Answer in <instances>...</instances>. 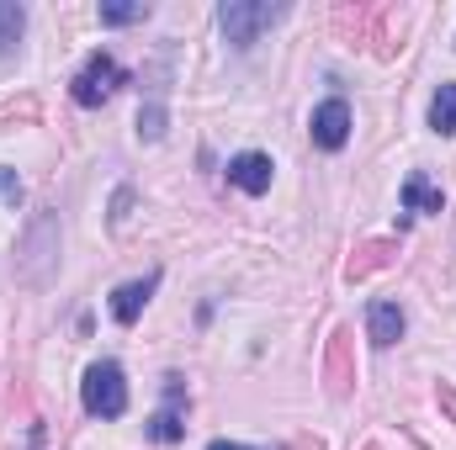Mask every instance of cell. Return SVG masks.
<instances>
[{
  "mask_svg": "<svg viewBox=\"0 0 456 450\" xmlns=\"http://www.w3.org/2000/svg\"><path fill=\"white\" fill-rule=\"evenodd\" d=\"M80 403L91 419H122L127 414V376L117 360H96L80 382Z\"/></svg>",
  "mask_w": 456,
  "mask_h": 450,
  "instance_id": "2",
  "label": "cell"
},
{
  "mask_svg": "<svg viewBox=\"0 0 456 450\" xmlns=\"http://www.w3.org/2000/svg\"><path fill=\"white\" fill-rule=\"evenodd\" d=\"M21 32H27V11H21L16 0H0V59H11V53H16Z\"/></svg>",
  "mask_w": 456,
  "mask_h": 450,
  "instance_id": "10",
  "label": "cell"
},
{
  "mask_svg": "<svg viewBox=\"0 0 456 450\" xmlns=\"http://www.w3.org/2000/svg\"><path fill=\"white\" fill-rule=\"evenodd\" d=\"M430 127H436L441 138H456V85H441V91L430 96Z\"/></svg>",
  "mask_w": 456,
  "mask_h": 450,
  "instance_id": "11",
  "label": "cell"
},
{
  "mask_svg": "<svg viewBox=\"0 0 456 450\" xmlns=\"http://www.w3.org/2000/svg\"><path fill=\"white\" fill-rule=\"evenodd\" d=\"M143 16H149V0H112V5H102V27H133Z\"/></svg>",
  "mask_w": 456,
  "mask_h": 450,
  "instance_id": "12",
  "label": "cell"
},
{
  "mask_svg": "<svg viewBox=\"0 0 456 450\" xmlns=\"http://www.w3.org/2000/svg\"><path fill=\"white\" fill-rule=\"evenodd\" d=\"M208 450H249V446H233V440H213Z\"/></svg>",
  "mask_w": 456,
  "mask_h": 450,
  "instance_id": "15",
  "label": "cell"
},
{
  "mask_svg": "<svg viewBox=\"0 0 456 450\" xmlns=\"http://www.w3.org/2000/svg\"><path fill=\"white\" fill-rule=\"evenodd\" d=\"M186 435V424H181V376H165V408L149 419V440L154 446H175Z\"/></svg>",
  "mask_w": 456,
  "mask_h": 450,
  "instance_id": "6",
  "label": "cell"
},
{
  "mask_svg": "<svg viewBox=\"0 0 456 450\" xmlns=\"http://www.w3.org/2000/svg\"><path fill=\"white\" fill-rule=\"evenodd\" d=\"M446 207V197H441V186H430L419 170L403 181V213H441Z\"/></svg>",
  "mask_w": 456,
  "mask_h": 450,
  "instance_id": "9",
  "label": "cell"
},
{
  "mask_svg": "<svg viewBox=\"0 0 456 450\" xmlns=\"http://www.w3.org/2000/svg\"><path fill=\"white\" fill-rule=\"evenodd\" d=\"M271 175H276V165H271V154H233L228 159V186H239L244 197H265L271 191Z\"/></svg>",
  "mask_w": 456,
  "mask_h": 450,
  "instance_id": "5",
  "label": "cell"
},
{
  "mask_svg": "<svg viewBox=\"0 0 456 450\" xmlns=\"http://www.w3.org/2000/svg\"><path fill=\"white\" fill-rule=\"evenodd\" d=\"M0 202H5V207H16V202H21V175H16V170H5V165H0Z\"/></svg>",
  "mask_w": 456,
  "mask_h": 450,
  "instance_id": "14",
  "label": "cell"
},
{
  "mask_svg": "<svg viewBox=\"0 0 456 450\" xmlns=\"http://www.w3.org/2000/svg\"><path fill=\"white\" fill-rule=\"evenodd\" d=\"M159 133H165V107H149V112H138V138H149V143H154Z\"/></svg>",
  "mask_w": 456,
  "mask_h": 450,
  "instance_id": "13",
  "label": "cell"
},
{
  "mask_svg": "<svg viewBox=\"0 0 456 450\" xmlns=\"http://www.w3.org/2000/svg\"><path fill=\"white\" fill-rule=\"evenodd\" d=\"M287 16V5H265V0H224L218 5V27H224V37H228V48H255L276 21Z\"/></svg>",
  "mask_w": 456,
  "mask_h": 450,
  "instance_id": "1",
  "label": "cell"
},
{
  "mask_svg": "<svg viewBox=\"0 0 456 450\" xmlns=\"http://www.w3.org/2000/svg\"><path fill=\"white\" fill-rule=\"evenodd\" d=\"M350 127H355V117H350V101H345V96L319 101L314 117H308V138H314L324 154H340L345 143H350Z\"/></svg>",
  "mask_w": 456,
  "mask_h": 450,
  "instance_id": "4",
  "label": "cell"
},
{
  "mask_svg": "<svg viewBox=\"0 0 456 450\" xmlns=\"http://www.w3.org/2000/svg\"><path fill=\"white\" fill-rule=\"evenodd\" d=\"M117 85H122V64H117L112 53H91V59L80 64L69 96H75V107H102V101H112Z\"/></svg>",
  "mask_w": 456,
  "mask_h": 450,
  "instance_id": "3",
  "label": "cell"
},
{
  "mask_svg": "<svg viewBox=\"0 0 456 450\" xmlns=\"http://www.w3.org/2000/svg\"><path fill=\"white\" fill-rule=\"evenodd\" d=\"M154 286H159V270H149L143 281H127V286H117V292H112V318L122 324V329H127V324H138V313L149 308Z\"/></svg>",
  "mask_w": 456,
  "mask_h": 450,
  "instance_id": "7",
  "label": "cell"
},
{
  "mask_svg": "<svg viewBox=\"0 0 456 450\" xmlns=\"http://www.w3.org/2000/svg\"><path fill=\"white\" fill-rule=\"evenodd\" d=\"M403 329H409V318H403V308H398V302H371V308H366V334H371L377 350L398 344Z\"/></svg>",
  "mask_w": 456,
  "mask_h": 450,
  "instance_id": "8",
  "label": "cell"
}]
</instances>
